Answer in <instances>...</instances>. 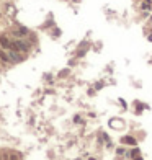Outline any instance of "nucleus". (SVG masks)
Listing matches in <instances>:
<instances>
[{"label":"nucleus","instance_id":"obj_9","mask_svg":"<svg viewBox=\"0 0 152 160\" xmlns=\"http://www.w3.org/2000/svg\"><path fill=\"white\" fill-rule=\"evenodd\" d=\"M139 155H141V150H139V147L136 145V147H134V149L131 150V152H129V154L126 155V157H129V158H134V157H139Z\"/></svg>","mask_w":152,"mask_h":160},{"label":"nucleus","instance_id":"obj_10","mask_svg":"<svg viewBox=\"0 0 152 160\" xmlns=\"http://www.w3.org/2000/svg\"><path fill=\"white\" fill-rule=\"evenodd\" d=\"M8 160H20V154L10 152V154H8Z\"/></svg>","mask_w":152,"mask_h":160},{"label":"nucleus","instance_id":"obj_4","mask_svg":"<svg viewBox=\"0 0 152 160\" xmlns=\"http://www.w3.org/2000/svg\"><path fill=\"white\" fill-rule=\"evenodd\" d=\"M0 46H2V49L10 51V49H12V41H10V38L5 36V34H2V36H0Z\"/></svg>","mask_w":152,"mask_h":160},{"label":"nucleus","instance_id":"obj_8","mask_svg":"<svg viewBox=\"0 0 152 160\" xmlns=\"http://www.w3.org/2000/svg\"><path fill=\"white\" fill-rule=\"evenodd\" d=\"M0 61H2V62H5V64L12 62V61H10V56H8L7 52H5V49H2V47H0Z\"/></svg>","mask_w":152,"mask_h":160},{"label":"nucleus","instance_id":"obj_5","mask_svg":"<svg viewBox=\"0 0 152 160\" xmlns=\"http://www.w3.org/2000/svg\"><path fill=\"white\" fill-rule=\"evenodd\" d=\"M8 56H10V61L12 62H21V61L25 59L23 56H20V52H16V51H13V49L8 51Z\"/></svg>","mask_w":152,"mask_h":160},{"label":"nucleus","instance_id":"obj_6","mask_svg":"<svg viewBox=\"0 0 152 160\" xmlns=\"http://www.w3.org/2000/svg\"><path fill=\"white\" fill-rule=\"evenodd\" d=\"M13 34H15V36H18V38L21 39V38L28 36V34H30V31H28V28H23V26H20V28L16 29V31H15V33H13Z\"/></svg>","mask_w":152,"mask_h":160},{"label":"nucleus","instance_id":"obj_7","mask_svg":"<svg viewBox=\"0 0 152 160\" xmlns=\"http://www.w3.org/2000/svg\"><path fill=\"white\" fill-rule=\"evenodd\" d=\"M141 10L149 13L152 10V0H142V2H141Z\"/></svg>","mask_w":152,"mask_h":160},{"label":"nucleus","instance_id":"obj_13","mask_svg":"<svg viewBox=\"0 0 152 160\" xmlns=\"http://www.w3.org/2000/svg\"><path fill=\"white\" fill-rule=\"evenodd\" d=\"M132 160H144V157H142V155H139V157H134Z\"/></svg>","mask_w":152,"mask_h":160},{"label":"nucleus","instance_id":"obj_11","mask_svg":"<svg viewBox=\"0 0 152 160\" xmlns=\"http://www.w3.org/2000/svg\"><path fill=\"white\" fill-rule=\"evenodd\" d=\"M115 152H116V155H124V154H126V149H124V147H118Z\"/></svg>","mask_w":152,"mask_h":160},{"label":"nucleus","instance_id":"obj_2","mask_svg":"<svg viewBox=\"0 0 152 160\" xmlns=\"http://www.w3.org/2000/svg\"><path fill=\"white\" fill-rule=\"evenodd\" d=\"M119 142H121V145H131V147H136L137 145V139L134 136H121L119 137Z\"/></svg>","mask_w":152,"mask_h":160},{"label":"nucleus","instance_id":"obj_3","mask_svg":"<svg viewBox=\"0 0 152 160\" xmlns=\"http://www.w3.org/2000/svg\"><path fill=\"white\" fill-rule=\"evenodd\" d=\"M108 124H110V127H113V129H123L124 127V121L119 119V118H111Z\"/></svg>","mask_w":152,"mask_h":160},{"label":"nucleus","instance_id":"obj_12","mask_svg":"<svg viewBox=\"0 0 152 160\" xmlns=\"http://www.w3.org/2000/svg\"><path fill=\"white\" fill-rule=\"evenodd\" d=\"M80 121H82V118H80L79 114H77V116H74V123L75 124H80Z\"/></svg>","mask_w":152,"mask_h":160},{"label":"nucleus","instance_id":"obj_14","mask_svg":"<svg viewBox=\"0 0 152 160\" xmlns=\"http://www.w3.org/2000/svg\"><path fill=\"white\" fill-rule=\"evenodd\" d=\"M88 160H97V158H93V157H90V158H88Z\"/></svg>","mask_w":152,"mask_h":160},{"label":"nucleus","instance_id":"obj_1","mask_svg":"<svg viewBox=\"0 0 152 160\" xmlns=\"http://www.w3.org/2000/svg\"><path fill=\"white\" fill-rule=\"evenodd\" d=\"M12 49L16 51V52H28L30 51V44L18 38V39H15V41H12Z\"/></svg>","mask_w":152,"mask_h":160}]
</instances>
